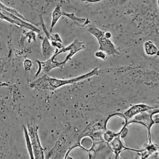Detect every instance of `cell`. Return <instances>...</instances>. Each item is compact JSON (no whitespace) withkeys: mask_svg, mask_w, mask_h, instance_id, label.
<instances>
[{"mask_svg":"<svg viewBox=\"0 0 159 159\" xmlns=\"http://www.w3.org/2000/svg\"><path fill=\"white\" fill-rule=\"evenodd\" d=\"M99 73V70L98 68H96L87 74L71 79H56L46 76L33 82L30 84V87L43 90H53L63 86L72 84L83 80L98 75Z\"/></svg>","mask_w":159,"mask_h":159,"instance_id":"6da1fadb","label":"cell"},{"mask_svg":"<svg viewBox=\"0 0 159 159\" xmlns=\"http://www.w3.org/2000/svg\"><path fill=\"white\" fill-rule=\"evenodd\" d=\"M149 111L143 112L135 116L132 119L125 122L124 126H127L132 123H137L146 127L148 130L149 143H152L151 128L154 124L159 123V109L155 108L152 111Z\"/></svg>","mask_w":159,"mask_h":159,"instance_id":"7a4b0ae2","label":"cell"},{"mask_svg":"<svg viewBox=\"0 0 159 159\" xmlns=\"http://www.w3.org/2000/svg\"><path fill=\"white\" fill-rule=\"evenodd\" d=\"M88 31L96 38L99 44V50L103 51L107 55H119V52L110 39L107 38L105 32L94 27H90Z\"/></svg>","mask_w":159,"mask_h":159,"instance_id":"3957f363","label":"cell"},{"mask_svg":"<svg viewBox=\"0 0 159 159\" xmlns=\"http://www.w3.org/2000/svg\"><path fill=\"white\" fill-rule=\"evenodd\" d=\"M27 127L35 158H44V151L41 145L37 132L38 127L37 125H34L32 124H28Z\"/></svg>","mask_w":159,"mask_h":159,"instance_id":"277c9868","label":"cell"},{"mask_svg":"<svg viewBox=\"0 0 159 159\" xmlns=\"http://www.w3.org/2000/svg\"><path fill=\"white\" fill-rule=\"evenodd\" d=\"M155 108H156L144 104H135L129 108L124 113H116L109 116L107 120H108L112 117L116 116L124 118L125 119V122H127L137 114L143 112L152 110Z\"/></svg>","mask_w":159,"mask_h":159,"instance_id":"5b68a950","label":"cell"},{"mask_svg":"<svg viewBox=\"0 0 159 159\" xmlns=\"http://www.w3.org/2000/svg\"><path fill=\"white\" fill-rule=\"evenodd\" d=\"M120 139L121 138H120L119 133H116V134L114 138L109 143H107L109 149L115 154L116 158L123 151H125V150H131V151H135L137 152H140V150H138L136 149L125 147L124 146Z\"/></svg>","mask_w":159,"mask_h":159,"instance_id":"8992f818","label":"cell"},{"mask_svg":"<svg viewBox=\"0 0 159 159\" xmlns=\"http://www.w3.org/2000/svg\"><path fill=\"white\" fill-rule=\"evenodd\" d=\"M158 150L159 148L158 145L152 144V143H149L145 148L140 150V151L139 153L141 156L142 158L145 159L148 157L150 155L155 154L158 151Z\"/></svg>","mask_w":159,"mask_h":159,"instance_id":"52a82bcc","label":"cell"},{"mask_svg":"<svg viewBox=\"0 0 159 159\" xmlns=\"http://www.w3.org/2000/svg\"><path fill=\"white\" fill-rule=\"evenodd\" d=\"M144 49L147 55L152 57L158 54V48L156 44L150 40H148L144 43Z\"/></svg>","mask_w":159,"mask_h":159,"instance_id":"ba28073f","label":"cell"},{"mask_svg":"<svg viewBox=\"0 0 159 159\" xmlns=\"http://www.w3.org/2000/svg\"><path fill=\"white\" fill-rule=\"evenodd\" d=\"M24 131L25 139L26 145H27L30 157V158L34 159V157L33 149H32L30 139L28 131H27L26 128L25 126H24Z\"/></svg>","mask_w":159,"mask_h":159,"instance_id":"9c48e42d","label":"cell"},{"mask_svg":"<svg viewBox=\"0 0 159 159\" xmlns=\"http://www.w3.org/2000/svg\"><path fill=\"white\" fill-rule=\"evenodd\" d=\"M61 13L59 7H58L56 8L53 14V22H52V27H53L59 17H61Z\"/></svg>","mask_w":159,"mask_h":159,"instance_id":"30bf717a","label":"cell"},{"mask_svg":"<svg viewBox=\"0 0 159 159\" xmlns=\"http://www.w3.org/2000/svg\"><path fill=\"white\" fill-rule=\"evenodd\" d=\"M94 55L97 58H100L103 60H106L107 58V55L102 51L99 50L98 52H96Z\"/></svg>","mask_w":159,"mask_h":159,"instance_id":"8fae6325","label":"cell"},{"mask_svg":"<svg viewBox=\"0 0 159 159\" xmlns=\"http://www.w3.org/2000/svg\"><path fill=\"white\" fill-rule=\"evenodd\" d=\"M128 131H129V130H128L127 126H124L122 129L119 132L121 139H124L126 136L128 134Z\"/></svg>","mask_w":159,"mask_h":159,"instance_id":"7c38bea8","label":"cell"},{"mask_svg":"<svg viewBox=\"0 0 159 159\" xmlns=\"http://www.w3.org/2000/svg\"><path fill=\"white\" fill-rule=\"evenodd\" d=\"M105 36L107 38L110 39L111 37V34L110 32H105Z\"/></svg>","mask_w":159,"mask_h":159,"instance_id":"4fadbf2b","label":"cell"},{"mask_svg":"<svg viewBox=\"0 0 159 159\" xmlns=\"http://www.w3.org/2000/svg\"><path fill=\"white\" fill-rule=\"evenodd\" d=\"M88 1H91V2H97V1H101V0H88Z\"/></svg>","mask_w":159,"mask_h":159,"instance_id":"5bb4252c","label":"cell"}]
</instances>
